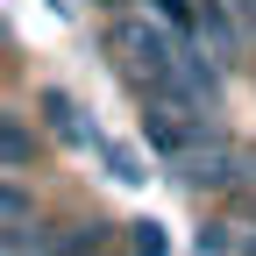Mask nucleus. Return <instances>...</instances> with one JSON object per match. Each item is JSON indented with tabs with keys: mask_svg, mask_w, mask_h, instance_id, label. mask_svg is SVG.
I'll list each match as a JSON object with an SVG mask.
<instances>
[{
	"mask_svg": "<svg viewBox=\"0 0 256 256\" xmlns=\"http://www.w3.org/2000/svg\"><path fill=\"white\" fill-rule=\"evenodd\" d=\"M107 57H114V72H121V86L136 100L164 92L178 57H185V28H171L164 14H114L107 22Z\"/></svg>",
	"mask_w": 256,
	"mask_h": 256,
	"instance_id": "nucleus-1",
	"label": "nucleus"
},
{
	"mask_svg": "<svg viewBox=\"0 0 256 256\" xmlns=\"http://www.w3.org/2000/svg\"><path fill=\"white\" fill-rule=\"evenodd\" d=\"M142 107V142L164 156V164H178V156H192L214 128H220V114H206V107H185V100H136Z\"/></svg>",
	"mask_w": 256,
	"mask_h": 256,
	"instance_id": "nucleus-2",
	"label": "nucleus"
},
{
	"mask_svg": "<svg viewBox=\"0 0 256 256\" xmlns=\"http://www.w3.org/2000/svg\"><path fill=\"white\" fill-rule=\"evenodd\" d=\"M192 43H200L220 72H235L242 64V43H249V22L235 14V0H192V28H185Z\"/></svg>",
	"mask_w": 256,
	"mask_h": 256,
	"instance_id": "nucleus-3",
	"label": "nucleus"
},
{
	"mask_svg": "<svg viewBox=\"0 0 256 256\" xmlns=\"http://www.w3.org/2000/svg\"><path fill=\"white\" fill-rule=\"evenodd\" d=\"M43 121H50V136H57V142H72V150H100V128L86 121V107L72 100V92H57V86H50V92H43Z\"/></svg>",
	"mask_w": 256,
	"mask_h": 256,
	"instance_id": "nucleus-4",
	"label": "nucleus"
},
{
	"mask_svg": "<svg viewBox=\"0 0 256 256\" xmlns=\"http://www.w3.org/2000/svg\"><path fill=\"white\" fill-rule=\"evenodd\" d=\"M43 156V142H36V128H28L14 107H0V171H28Z\"/></svg>",
	"mask_w": 256,
	"mask_h": 256,
	"instance_id": "nucleus-5",
	"label": "nucleus"
},
{
	"mask_svg": "<svg viewBox=\"0 0 256 256\" xmlns=\"http://www.w3.org/2000/svg\"><path fill=\"white\" fill-rule=\"evenodd\" d=\"M28 214H36V192H28L14 171H0V235H8V228H22Z\"/></svg>",
	"mask_w": 256,
	"mask_h": 256,
	"instance_id": "nucleus-6",
	"label": "nucleus"
},
{
	"mask_svg": "<svg viewBox=\"0 0 256 256\" xmlns=\"http://www.w3.org/2000/svg\"><path fill=\"white\" fill-rule=\"evenodd\" d=\"M100 156H107V171H114L121 185H142V178H150V171H142V156H136V150H121V142H107V136H100Z\"/></svg>",
	"mask_w": 256,
	"mask_h": 256,
	"instance_id": "nucleus-7",
	"label": "nucleus"
},
{
	"mask_svg": "<svg viewBox=\"0 0 256 256\" xmlns=\"http://www.w3.org/2000/svg\"><path fill=\"white\" fill-rule=\"evenodd\" d=\"M128 242H136V256H171V249H164V228H156V220H136V228H128Z\"/></svg>",
	"mask_w": 256,
	"mask_h": 256,
	"instance_id": "nucleus-8",
	"label": "nucleus"
},
{
	"mask_svg": "<svg viewBox=\"0 0 256 256\" xmlns=\"http://www.w3.org/2000/svg\"><path fill=\"white\" fill-rule=\"evenodd\" d=\"M150 8H156V14H164L171 28H192V0H150Z\"/></svg>",
	"mask_w": 256,
	"mask_h": 256,
	"instance_id": "nucleus-9",
	"label": "nucleus"
},
{
	"mask_svg": "<svg viewBox=\"0 0 256 256\" xmlns=\"http://www.w3.org/2000/svg\"><path fill=\"white\" fill-rule=\"evenodd\" d=\"M235 256H256V235H249V242H242V249H235Z\"/></svg>",
	"mask_w": 256,
	"mask_h": 256,
	"instance_id": "nucleus-10",
	"label": "nucleus"
}]
</instances>
